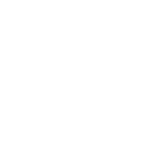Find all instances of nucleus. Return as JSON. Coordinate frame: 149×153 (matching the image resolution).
<instances>
[]
</instances>
